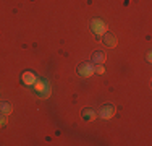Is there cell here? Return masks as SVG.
Here are the masks:
<instances>
[{"label": "cell", "mask_w": 152, "mask_h": 146, "mask_svg": "<svg viewBox=\"0 0 152 146\" xmlns=\"http://www.w3.org/2000/svg\"><path fill=\"white\" fill-rule=\"evenodd\" d=\"M89 26H91V31L96 34V39L97 41H100V38H102L104 32H107V23L104 20H100V18H92L91 23H89Z\"/></svg>", "instance_id": "obj_1"}, {"label": "cell", "mask_w": 152, "mask_h": 146, "mask_svg": "<svg viewBox=\"0 0 152 146\" xmlns=\"http://www.w3.org/2000/svg\"><path fill=\"white\" fill-rule=\"evenodd\" d=\"M76 73H78V75H81V76H84V78L94 75V63H92V62H83L81 65H78Z\"/></svg>", "instance_id": "obj_2"}, {"label": "cell", "mask_w": 152, "mask_h": 146, "mask_svg": "<svg viewBox=\"0 0 152 146\" xmlns=\"http://www.w3.org/2000/svg\"><path fill=\"white\" fill-rule=\"evenodd\" d=\"M115 112H117V109H115V105L113 104H104L102 107L99 109V117L100 119H112V117L115 115Z\"/></svg>", "instance_id": "obj_3"}, {"label": "cell", "mask_w": 152, "mask_h": 146, "mask_svg": "<svg viewBox=\"0 0 152 146\" xmlns=\"http://www.w3.org/2000/svg\"><path fill=\"white\" fill-rule=\"evenodd\" d=\"M36 93L39 94L41 97H47L50 94V89H49V81L39 78V81H36Z\"/></svg>", "instance_id": "obj_4"}, {"label": "cell", "mask_w": 152, "mask_h": 146, "mask_svg": "<svg viewBox=\"0 0 152 146\" xmlns=\"http://www.w3.org/2000/svg\"><path fill=\"white\" fill-rule=\"evenodd\" d=\"M100 41L105 44L107 47H115L118 44V39H117V36H115L113 32H104L102 38H100Z\"/></svg>", "instance_id": "obj_5"}, {"label": "cell", "mask_w": 152, "mask_h": 146, "mask_svg": "<svg viewBox=\"0 0 152 146\" xmlns=\"http://www.w3.org/2000/svg\"><path fill=\"white\" fill-rule=\"evenodd\" d=\"M105 60H107V54L104 52V50H96L91 57V62L94 65H104Z\"/></svg>", "instance_id": "obj_6"}, {"label": "cell", "mask_w": 152, "mask_h": 146, "mask_svg": "<svg viewBox=\"0 0 152 146\" xmlns=\"http://www.w3.org/2000/svg\"><path fill=\"white\" fill-rule=\"evenodd\" d=\"M81 117L86 120V122H92V120L97 119V114H96V111H94V109L84 107V109H83V112H81Z\"/></svg>", "instance_id": "obj_7"}, {"label": "cell", "mask_w": 152, "mask_h": 146, "mask_svg": "<svg viewBox=\"0 0 152 146\" xmlns=\"http://www.w3.org/2000/svg\"><path fill=\"white\" fill-rule=\"evenodd\" d=\"M12 111H13V107H12V104H10L8 101H0V112H2V114L10 115Z\"/></svg>", "instance_id": "obj_8"}, {"label": "cell", "mask_w": 152, "mask_h": 146, "mask_svg": "<svg viewBox=\"0 0 152 146\" xmlns=\"http://www.w3.org/2000/svg\"><path fill=\"white\" fill-rule=\"evenodd\" d=\"M23 81L26 83V85H32V83L36 81V76L32 75L31 72H28V73H24V75H23Z\"/></svg>", "instance_id": "obj_9"}, {"label": "cell", "mask_w": 152, "mask_h": 146, "mask_svg": "<svg viewBox=\"0 0 152 146\" xmlns=\"http://www.w3.org/2000/svg\"><path fill=\"white\" fill-rule=\"evenodd\" d=\"M94 73L104 75V73H105V67H104V65H94Z\"/></svg>", "instance_id": "obj_10"}, {"label": "cell", "mask_w": 152, "mask_h": 146, "mask_svg": "<svg viewBox=\"0 0 152 146\" xmlns=\"http://www.w3.org/2000/svg\"><path fill=\"white\" fill-rule=\"evenodd\" d=\"M5 123H7V115L0 112V127H5Z\"/></svg>", "instance_id": "obj_11"}]
</instances>
